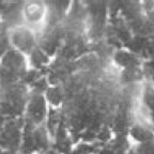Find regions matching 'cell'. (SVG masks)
I'll return each instance as SVG.
<instances>
[{"label":"cell","mask_w":154,"mask_h":154,"mask_svg":"<svg viewBox=\"0 0 154 154\" xmlns=\"http://www.w3.org/2000/svg\"><path fill=\"white\" fill-rule=\"evenodd\" d=\"M27 73V59L24 54L11 48L0 59V82L5 87L16 84Z\"/></svg>","instance_id":"1"},{"label":"cell","mask_w":154,"mask_h":154,"mask_svg":"<svg viewBox=\"0 0 154 154\" xmlns=\"http://www.w3.org/2000/svg\"><path fill=\"white\" fill-rule=\"evenodd\" d=\"M11 47L25 56L30 55L35 49V35L28 27L18 26L11 30L9 35Z\"/></svg>","instance_id":"2"},{"label":"cell","mask_w":154,"mask_h":154,"mask_svg":"<svg viewBox=\"0 0 154 154\" xmlns=\"http://www.w3.org/2000/svg\"><path fill=\"white\" fill-rule=\"evenodd\" d=\"M19 119H10L0 128V147L3 150L16 151L20 147L23 137V125L18 123Z\"/></svg>","instance_id":"3"},{"label":"cell","mask_w":154,"mask_h":154,"mask_svg":"<svg viewBox=\"0 0 154 154\" xmlns=\"http://www.w3.org/2000/svg\"><path fill=\"white\" fill-rule=\"evenodd\" d=\"M27 121L33 125H40L44 121L46 116V101L44 96L34 95L28 100L26 105Z\"/></svg>","instance_id":"4"},{"label":"cell","mask_w":154,"mask_h":154,"mask_svg":"<svg viewBox=\"0 0 154 154\" xmlns=\"http://www.w3.org/2000/svg\"><path fill=\"white\" fill-rule=\"evenodd\" d=\"M22 13L28 25H38L43 22L46 8L42 2H26L22 9Z\"/></svg>","instance_id":"5"},{"label":"cell","mask_w":154,"mask_h":154,"mask_svg":"<svg viewBox=\"0 0 154 154\" xmlns=\"http://www.w3.org/2000/svg\"><path fill=\"white\" fill-rule=\"evenodd\" d=\"M30 63H32L33 65H35L36 67L40 66V65H43L46 62V56L40 49H34L30 55Z\"/></svg>","instance_id":"6"},{"label":"cell","mask_w":154,"mask_h":154,"mask_svg":"<svg viewBox=\"0 0 154 154\" xmlns=\"http://www.w3.org/2000/svg\"><path fill=\"white\" fill-rule=\"evenodd\" d=\"M47 97H51V102L53 105H58L60 103L61 96L57 89H49L47 91Z\"/></svg>","instance_id":"7"},{"label":"cell","mask_w":154,"mask_h":154,"mask_svg":"<svg viewBox=\"0 0 154 154\" xmlns=\"http://www.w3.org/2000/svg\"><path fill=\"white\" fill-rule=\"evenodd\" d=\"M2 154H19L18 152L16 151H9V150H3Z\"/></svg>","instance_id":"8"},{"label":"cell","mask_w":154,"mask_h":154,"mask_svg":"<svg viewBox=\"0 0 154 154\" xmlns=\"http://www.w3.org/2000/svg\"><path fill=\"white\" fill-rule=\"evenodd\" d=\"M32 154H34V153H32Z\"/></svg>","instance_id":"9"}]
</instances>
